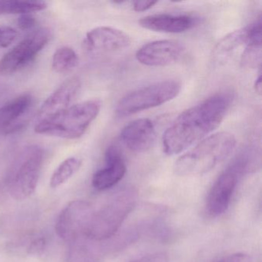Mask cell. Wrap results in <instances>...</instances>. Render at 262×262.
<instances>
[{
  "mask_svg": "<svg viewBox=\"0 0 262 262\" xmlns=\"http://www.w3.org/2000/svg\"><path fill=\"white\" fill-rule=\"evenodd\" d=\"M231 101L228 93H217L181 113L162 136L165 154H179L208 137L225 119Z\"/></svg>",
  "mask_w": 262,
  "mask_h": 262,
  "instance_id": "obj_1",
  "label": "cell"
},
{
  "mask_svg": "<svg viewBox=\"0 0 262 262\" xmlns=\"http://www.w3.org/2000/svg\"><path fill=\"white\" fill-rule=\"evenodd\" d=\"M235 145V137L228 132L210 135L178 159L174 171L183 176L205 174L226 159Z\"/></svg>",
  "mask_w": 262,
  "mask_h": 262,
  "instance_id": "obj_2",
  "label": "cell"
},
{
  "mask_svg": "<svg viewBox=\"0 0 262 262\" xmlns=\"http://www.w3.org/2000/svg\"><path fill=\"white\" fill-rule=\"evenodd\" d=\"M101 105L100 101L96 99L75 104L56 116L39 121L35 132L70 140L79 139L100 113Z\"/></svg>",
  "mask_w": 262,
  "mask_h": 262,
  "instance_id": "obj_3",
  "label": "cell"
},
{
  "mask_svg": "<svg viewBox=\"0 0 262 262\" xmlns=\"http://www.w3.org/2000/svg\"><path fill=\"white\" fill-rule=\"evenodd\" d=\"M136 199V191L130 188L115 193L103 206L93 211L87 237L98 242L113 237L134 209Z\"/></svg>",
  "mask_w": 262,
  "mask_h": 262,
  "instance_id": "obj_4",
  "label": "cell"
},
{
  "mask_svg": "<svg viewBox=\"0 0 262 262\" xmlns=\"http://www.w3.org/2000/svg\"><path fill=\"white\" fill-rule=\"evenodd\" d=\"M43 163V152L39 147L24 148L15 159L9 171L7 185L13 199L24 200L33 194Z\"/></svg>",
  "mask_w": 262,
  "mask_h": 262,
  "instance_id": "obj_5",
  "label": "cell"
},
{
  "mask_svg": "<svg viewBox=\"0 0 262 262\" xmlns=\"http://www.w3.org/2000/svg\"><path fill=\"white\" fill-rule=\"evenodd\" d=\"M182 84L177 80L155 82L128 93L118 102L116 113L125 118L163 105L177 97Z\"/></svg>",
  "mask_w": 262,
  "mask_h": 262,
  "instance_id": "obj_6",
  "label": "cell"
},
{
  "mask_svg": "<svg viewBox=\"0 0 262 262\" xmlns=\"http://www.w3.org/2000/svg\"><path fill=\"white\" fill-rule=\"evenodd\" d=\"M247 173L248 168L246 161L239 156L220 174L207 197L205 208L210 216L216 217L226 211L239 179Z\"/></svg>",
  "mask_w": 262,
  "mask_h": 262,
  "instance_id": "obj_7",
  "label": "cell"
},
{
  "mask_svg": "<svg viewBox=\"0 0 262 262\" xmlns=\"http://www.w3.org/2000/svg\"><path fill=\"white\" fill-rule=\"evenodd\" d=\"M51 37L47 28L30 33L0 59V75L13 74L27 67L48 45Z\"/></svg>",
  "mask_w": 262,
  "mask_h": 262,
  "instance_id": "obj_8",
  "label": "cell"
},
{
  "mask_svg": "<svg viewBox=\"0 0 262 262\" xmlns=\"http://www.w3.org/2000/svg\"><path fill=\"white\" fill-rule=\"evenodd\" d=\"M91 204L82 200L70 202L58 217L56 231L61 238L70 242L79 237H87L93 216Z\"/></svg>",
  "mask_w": 262,
  "mask_h": 262,
  "instance_id": "obj_9",
  "label": "cell"
},
{
  "mask_svg": "<svg viewBox=\"0 0 262 262\" xmlns=\"http://www.w3.org/2000/svg\"><path fill=\"white\" fill-rule=\"evenodd\" d=\"M185 50L183 44L179 41L172 39L153 41L139 49L136 58L138 62L147 67H167L179 61Z\"/></svg>",
  "mask_w": 262,
  "mask_h": 262,
  "instance_id": "obj_10",
  "label": "cell"
},
{
  "mask_svg": "<svg viewBox=\"0 0 262 262\" xmlns=\"http://www.w3.org/2000/svg\"><path fill=\"white\" fill-rule=\"evenodd\" d=\"M261 40V17L243 28L238 29L224 36L214 47L212 59L217 63H225L232 55L251 41Z\"/></svg>",
  "mask_w": 262,
  "mask_h": 262,
  "instance_id": "obj_11",
  "label": "cell"
},
{
  "mask_svg": "<svg viewBox=\"0 0 262 262\" xmlns=\"http://www.w3.org/2000/svg\"><path fill=\"white\" fill-rule=\"evenodd\" d=\"M131 38L122 30L110 27H98L85 35L83 47L88 53L120 51L131 45Z\"/></svg>",
  "mask_w": 262,
  "mask_h": 262,
  "instance_id": "obj_12",
  "label": "cell"
},
{
  "mask_svg": "<svg viewBox=\"0 0 262 262\" xmlns=\"http://www.w3.org/2000/svg\"><path fill=\"white\" fill-rule=\"evenodd\" d=\"M80 79L76 76L67 79L44 101L39 110V120L56 116L70 108L79 96Z\"/></svg>",
  "mask_w": 262,
  "mask_h": 262,
  "instance_id": "obj_13",
  "label": "cell"
},
{
  "mask_svg": "<svg viewBox=\"0 0 262 262\" xmlns=\"http://www.w3.org/2000/svg\"><path fill=\"white\" fill-rule=\"evenodd\" d=\"M105 165L95 173L93 187L99 191H105L119 183L126 173V165L120 150L116 145L107 148L105 155Z\"/></svg>",
  "mask_w": 262,
  "mask_h": 262,
  "instance_id": "obj_14",
  "label": "cell"
},
{
  "mask_svg": "<svg viewBox=\"0 0 262 262\" xmlns=\"http://www.w3.org/2000/svg\"><path fill=\"white\" fill-rule=\"evenodd\" d=\"M156 133L154 124L148 119L133 121L122 129L120 139L122 143L136 153L145 152L154 145Z\"/></svg>",
  "mask_w": 262,
  "mask_h": 262,
  "instance_id": "obj_15",
  "label": "cell"
},
{
  "mask_svg": "<svg viewBox=\"0 0 262 262\" xmlns=\"http://www.w3.org/2000/svg\"><path fill=\"white\" fill-rule=\"evenodd\" d=\"M199 24V18L191 15L155 14L145 16L139 21L145 30L166 33L188 31Z\"/></svg>",
  "mask_w": 262,
  "mask_h": 262,
  "instance_id": "obj_16",
  "label": "cell"
},
{
  "mask_svg": "<svg viewBox=\"0 0 262 262\" xmlns=\"http://www.w3.org/2000/svg\"><path fill=\"white\" fill-rule=\"evenodd\" d=\"M33 96L23 94L0 107V132L13 133L24 125V118L33 105Z\"/></svg>",
  "mask_w": 262,
  "mask_h": 262,
  "instance_id": "obj_17",
  "label": "cell"
},
{
  "mask_svg": "<svg viewBox=\"0 0 262 262\" xmlns=\"http://www.w3.org/2000/svg\"><path fill=\"white\" fill-rule=\"evenodd\" d=\"M105 242L82 237L69 242L66 262H102L108 249Z\"/></svg>",
  "mask_w": 262,
  "mask_h": 262,
  "instance_id": "obj_18",
  "label": "cell"
},
{
  "mask_svg": "<svg viewBox=\"0 0 262 262\" xmlns=\"http://www.w3.org/2000/svg\"><path fill=\"white\" fill-rule=\"evenodd\" d=\"M47 4L44 1L32 0H4L0 1V15L31 14L34 12L42 11L47 9Z\"/></svg>",
  "mask_w": 262,
  "mask_h": 262,
  "instance_id": "obj_19",
  "label": "cell"
},
{
  "mask_svg": "<svg viewBox=\"0 0 262 262\" xmlns=\"http://www.w3.org/2000/svg\"><path fill=\"white\" fill-rule=\"evenodd\" d=\"M79 64V56L71 47L57 49L53 56L52 67L58 73H66L74 70Z\"/></svg>",
  "mask_w": 262,
  "mask_h": 262,
  "instance_id": "obj_20",
  "label": "cell"
},
{
  "mask_svg": "<svg viewBox=\"0 0 262 262\" xmlns=\"http://www.w3.org/2000/svg\"><path fill=\"white\" fill-rule=\"evenodd\" d=\"M82 165V160L79 158L70 157L64 160L55 170L50 179V186L56 188L70 180Z\"/></svg>",
  "mask_w": 262,
  "mask_h": 262,
  "instance_id": "obj_21",
  "label": "cell"
},
{
  "mask_svg": "<svg viewBox=\"0 0 262 262\" xmlns=\"http://www.w3.org/2000/svg\"><path fill=\"white\" fill-rule=\"evenodd\" d=\"M261 62V40L251 41L245 47L241 58L243 67L254 69L260 67Z\"/></svg>",
  "mask_w": 262,
  "mask_h": 262,
  "instance_id": "obj_22",
  "label": "cell"
},
{
  "mask_svg": "<svg viewBox=\"0 0 262 262\" xmlns=\"http://www.w3.org/2000/svg\"><path fill=\"white\" fill-rule=\"evenodd\" d=\"M19 37L17 30L13 27L0 26V48H7Z\"/></svg>",
  "mask_w": 262,
  "mask_h": 262,
  "instance_id": "obj_23",
  "label": "cell"
},
{
  "mask_svg": "<svg viewBox=\"0 0 262 262\" xmlns=\"http://www.w3.org/2000/svg\"><path fill=\"white\" fill-rule=\"evenodd\" d=\"M47 245V240L43 236L33 239L28 246V252L32 254H41L45 250Z\"/></svg>",
  "mask_w": 262,
  "mask_h": 262,
  "instance_id": "obj_24",
  "label": "cell"
},
{
  "mask_svg": "<svg viewBox=\"0 0 262 262\" xmlns=\"http://www.w3.org/2000/svg\"><path fill=\"white\" fill-rule=\"evenodd\" d=\"M36 19L32 14L20 15L17 19L18 27L21 30L27 31L36 27Z\"/></svg>",
  "mask_w": 262,
  "mask_h": 262,
  "instance_id": "obj_25",
  "label": "cell"
},
{
  "mask_svg": "<svg viewBox=\"0 0 262 262\" xmlns=\"http://www.w3.org/2000/svg\"><path fill=\"white\" fill-rule=\"evenodd\" d=\"M132 262H168V257L164 253H155V254L143 256Z\"/></svg>",
  "mask_w": 262,
  "mask_h": 262,
  "instance_id": "obj_26",
  "label": "cell"
},
{
  "mask_svg": "<svg viewBox=\"0 0 262 262\" xmlns=\"http://www.w3.org/2000/svg\"><path fill=\"white\" fill-rule=\"evenodd\" d=\"M157 3V1H150V0L136 1V2L133 3V10L138 12V13L145 12L152 8Z\"/></svg>",
  "mask_w": 262,
  "mask_h": 262,
  "instance_id": "obj_27",
  "label": "cell"
},
{
  "mask_svg": "<svg viewBox=\"0 0 262 262\" xmlns=\"http://www.w3.org/2000/svg\"><path fill=\"white\" fill-rule=\"evenodd\" d=\"M248 260L249 257L246 254L237 253V254L227 256L217 262H248Z\"/></svg>",
  "mask_w": 262,
  "mask_h": 262,
  "instance_id": "obj_28",
  "label": "cell"
},
{
  "mask_svg": "<svg viewBox=\"0 0 262 262\" xmlns=\"http://www.w3.org/2000/svg\"><path fill=\"white\" fill-rule=\"evenodd\" d=\"M254 90H255V92L257 94H261V75H260V73H259L258 76H257L255 82H254Z\"/></svg>",
  "mask_w": 262,
  "mask_h": 262,
  "instance_id": "obj_29",
  "label": "cell"
}]
</instances>
